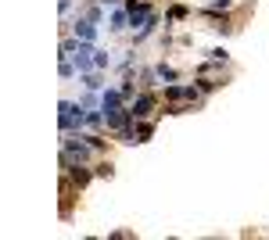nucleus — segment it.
Here are the masks:
<instances>
[{"instance_id":"423d86ee","label":"nucleus","mask_w":269,"mask_h":240,"mask_svg":"<svg viewBox=\"0 0 269 240\" xmlns=\"http://www.w3.org/2000/svg\"><path fill=\"white\" fill-rule=\"evenodd\" d=\"M75 36H79V39H94V25H86V22H75Z\"/></svg>"},{"instance_id":"f257e3e1","label":"nucleus","mask_w":269,"mask_h":240,"mask_svg":"<svg viewBox=\"0 0 269 240\" xmlns=\"http://www.w3.org/2000/svg\"><path fill=\"white\" fill-rule=\"evenodd\" d=\"M90 151H97L86 136H65V165L68 162H86Z\"/></svg>"},{"instance_id":"39448f33","label":"nucleus","mask_w":269,"mask_h":240,"mask_svg":"<svg viewBox=\"0 0 269 240\" xmlns=\"http://www.w3.org/2000/svg\"><path fill=\"white\" fill-rule=\"evenodd\" d=\"M68 165H72V179H75V183H79V186H83V183L90 179V172H86L83 165H75V162H68Z\"/></svg>"},{"instance_id":"0eeeda50","label":"nucleus","mask_w":269,"mask_h":240,"mask_svg":"<svg viewBox=\"0 0 269 240\" xmlns=\"http://www.w3.org/2000/svg\"><path fill=\"white\" fill-rule=\"evenodd\" d=\"M122 22H126V11H115V15H111V29H126Z\"/></svg>"},{"instance_id":"7ed1b4c3","label":"nucleus","mask_w":269,"mask_h":240,"mask_svg":"<svg viewBox=\"0 0 269 240\" xmlns=\"http://www.w3.org/2000/svg\"><path fill=\"white\" fill-rule=\"evenodd\" d=\"M151 108H155V97H151V93H140V97L133 101V108H129V111H133V118H147V115H151Z\"/></svg>"},{"instance_id":"f03ea898","label":"nucleus","mask_w":269,"mask_h":240,"mask_svg":"<svg viewBox=\"0 0 269 240\" xmlns=\"http://www.w3.org/2000/svg\"><path fill=\"white\" fill-rule=\"evenodd\" d=\"M86 122V115H83V108L79 104H68V101H61V129H72V126H83Z\"/></svg>"},{"instance_id":"1a4fd4ad","label":"nucleus","mask_w":269,"mask_h":240,"mask_svg":"<svg viewBox=\"0 0 269 240\" xmlns=\"http://www.w3.org/2000/svg\"><path fill=\"white\" fill-rule=\"evenodd\" d=\"M230 4H234V0H215V4H212V8H208V15H215V11H226V8H230Z\"/></svg>"},{"instance_id":"20e7f679","label":"nucleus","mask_w":269,"mask_h":240,"mask_svg":"<svg viewBox=\"0 0 269 240\" xmlns=\"http://www.w3.org/2000/svg\"><path fill=\"white\" fill-rule=\"evenodd\" d=\"M165 97L169 101H194V86H169Z\"/></svg>"},{"instance_id":"6e6552de","label":"nucleus","mask_w":269,"mask_h":240,"mask_svg":"<svg viewBox=\"0 0 269 240\" xmlns=\"http://www.w3.org/2000/svg\"><path fill=\"white\" fill-rule=\"evenodd\" d=\"M158 79H169V83H172V79H176V72H172L169 65H158Z\"/></svg>"}]
</instances>
